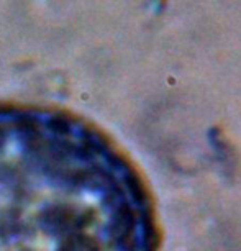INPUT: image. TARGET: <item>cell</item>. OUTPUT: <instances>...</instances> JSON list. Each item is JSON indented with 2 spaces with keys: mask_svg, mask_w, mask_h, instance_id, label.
Here are the masks:
<instances>
[{
  "mask_svg": "<svg viewBox=\"0 0 241 251\" xmlns=\"http://www.w3.org/2000/svg\"><path fill=\"white\" fill-rule=\"evenodd\" d=\"M0 251H159L148 184L84 117L0 102Z\"/></svg>",
  "mask_w": 241,
  "mask_h": 251,
  "instance_id": "6da1fadb",
  "label": "cell"
}]
</instances>
